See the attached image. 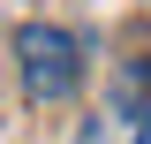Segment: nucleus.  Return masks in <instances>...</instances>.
Masks as SVG:
<instances>
[{"label":"nucleus","instance_id":"3","mask_svg":"<svg viewBox=\"0 0 151 144\" xmlns=\"http://www.w3.org/2000/svg\"><path fill=\"white\" fill-rule=\"evenodd\" d=\"M136 144H151V129H136Z\"/></svg>","mask_w":151,"mask_h":144},{"label":"nucleus","instance_id":"1","mask_svg":"<svg viewBox=\"0 0 151 144\" xmlns=\"http://www.w3.org/2000/svg\"><path fill=\"white\" fill-rule=\"evenodd\" d=\"M15 68H23V91H30V106H60L76 91V38L60 23H23L15 31Z\"/></svg>","mask_w":151,"mask_h":144},{"label":"nucleus","instance_id":"2","mask_svg":"<svg viewBox=\"0 0 151 144\" xmlns=\"http://www.w3.org/2000/svg\"><path fill=\"white\" fill-rule=\"evenodd\" d=\"M113 114L136 129H151V53H129L113 68Z\"/></svg>","mask_w":151,"mask_h":144}]
</instances>
